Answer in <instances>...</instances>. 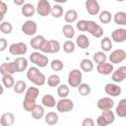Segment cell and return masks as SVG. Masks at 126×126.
I'll use <instances>...</instances> for the list:
<instances>
[{
    "mask_svg": "<svg viewBox=\"0 0 126 126\" xmlns=\"http://www.w3.org/2000/svg\"><path fill=\"white\" fill-rule=\"evenodd\" d=\"M27 78L36 87L43 86L46 81L44 74L41 73L37 67H30L27 71Z\"/></svg>",
    "mask_w": 126,
    "mask_h": 126,
    "instance_id": "1",
    "label": "cell"
},
{
    "mask_svg": "<svg viewBox=\"0 0 126 126\" xmlns=\"http://www.w3.org/2000/svg\"><path fill=\"white\" fill-rule=\"evenodd\" d=\"M30 60L32 63H33L34 65H36L39 68H44L49 63L48 57L43 52H39V51H34V52L31 53Z\"/></svg>",
    "mask_w": 126,
    "mask_h": 126,
    "instance_id": "2",
    "label": "cell"
},
{
    "mask_svg": "<svg viewBox=\"0 0 126 126\" xmlns=\"http://www.w3.org/2000/svg\"><path fill=\"white\" fill-rule=\"evenodd\" d=\"M60 43L58 40H55V39H50V40H47L45 39L40 47V51L43 52V53H58L60 51Z\"/></svg>",
    "mask_w": 126,
    "mask_h": 126,
    "instance_id": "3",
    "label": "cell"
},
{
    "mask_svg": "<svg viewBox=\"0 0 126 126\" xmlns=\"http://www.w3.org/2000/svg\"><path fill=\"white\" fill-rule=\"evenodd\" d=\"M83 74L79 69H73L68 74V85L71 88H78L82 84Z\"/></svg>",
    "mask_w": 126,
    "mask_h": 126,
    "instance_id": "4",
    "label": "cell"
},
{
    "mask_svg": "<svg viewBox=\"0 0 126 126\" xmlns=\"http://www.w3.org/2000/svg\"><path fill=\"white\" fill-rule=\"evenodd\" d=\"M74 108V102L72 99H69L67 97L60 98V100L57 101L56 103V109L60 113H67L73 110Z\"/></svg>",
    "mask_w": 126,
    "mask_h": 126,
    "instance_id": "5",
    "label": "cell"
},
{
    "mask_svg": "<svg viewBox=\"0 0 126 126\" xmlns=\"http://www.w3.org/2000/svg\"><path fill=\"white\" fill-rule=\"evenodd\" d=\"M9 52L15 56L16 55H25L28 52V46L25 42H22V41L15 42L9 46Z\"/></svg>",
    "mask_w": 126,
    "mask_h": 126,
    "instance_id": "6",
    "label": "cell"
},
{
    "mask_svg": "<svg viewBox=\"0 0 126 126\" xmlns=\"http://www.w3.org/2000/svg\"><path fill=\"white\" fill-rule=\"evenodd\" d=\"M52 6L48 0H39L36 5V13L41 17H46L51 14Z\"/></svg>",
    "mask_w": 126,
    "mask_h": 126,
    "instance_id": "7",
    "label": "cell"
},
{
    "mask_svg": "<svg viewBox=\"0 0 126 126\" xmlns=\"http://www.w3.org/2000/svg\"><path fill=\"white\" fill-rule=\"evenodd\" d=\"M22 32L26 35H29V36H32V35H34L37 32V25L34 21H32V20H28L26 21L23 25H22Z\"/></svg>",
    "mask_w": 126,
    "mask_h": 126,
    "instance_id": "8",
    "label": "cell"
},
{
    "mask_svg": "<svg viewBox=\"0 0 126 126\" xmlns=\"http://www.w3.org/2000/svg\"><path fill=\"white\" fill-rule=\"evenodd\" d=\"M87 32H90L93 36L96 37V38H99L102 36L104 31L103 29L98 25L96 24L94 21H88V29H87Z\"/></svg>",
    "mask_w": 126,
    "mask_h": 126,
    "instance_id": "9",
    "label": "cell"
},
{
    "mask_svg": "<svg viewBox=\"0 0 126 126\" xmlns=\"http://www.w3.org/2000/svg\"><path fill=\"white\" fill-rule=\"evenodd\" d=\"M126 59V51L123 49H115L109 55V62L112 64H118Z\"/></svg>",
    "mask_w": 126,
    "mask_h": 126,
    "instance_id": "10",
    "label": "cell"
},
{
    "mask_svg": "<svg viewBox=\"0 0 126 126\" xmlns=\"http://www.w3.org/2000/svg\"><path fill=\"white\" fill-rule=\"evenodd\" d=\"M18 72V67L15 61L13 62H5L2 63L0 66V73L1 75H13Z\"/></svg>",
    "mask_w": 126,
    "mask_h": 126,
    "instance_id": "11",
    "label": "cell"
},
{
    "mask_svg": "<svg viewBox=\"0 0 126 126\" xmlns=\"http://www.w3.org/2000/svg\"><path fill=\"white\" fill-rule=\"evenodd\" d=\"M104 92L108 96L116 97L121 94V88L115 83H108L104 87Z\"/></svg>",
    "mask_w": 126,
    "mask_h": 126,
    "instance_id": "12",
    "label": "cell"
},
{
    "mask_svg": "<svg viewBox=\"0 0 126 126\" xmlns=\"http://www.w3.org/2000/svg\"><path fill=\"white\" fill-rule=\"evenodd\" d=\"M96 106L101 111L106 109H112V107L114 106V100L111 98V96H104L97 100Z\"/></svg>",
    "mask_w": 126,
    "mask_h": 126,
    "instance_id": "13",
    "label": "cell"
},
{
    "mask_svg": "<svg viewBox=\"0 0 126 126\" xmlns=\"http://www.w3.org/2000/svg\"><path fill=\"white\" fill-rule=\"evenodd\" d=\"M87 12L92 15V16H95L97 14H99L100 11V6L99 3L97 2V0H87L85 3Z\"/></svg>",
    "mask_w": 126,
    "mask_h": 126,
    "instance_id": "14",
    "label": "cell"
},
{
    "mask_svg": "<svg viewBox=\"0 0 126 126\" xmlns=\"http://www.w3.org/2000/svg\"><path fill=\"white\" fill-rule=\"evenodd\" d=\"M111 79L114 83H121L126 79V66H121L111 74Z\"/></svg>",
    "mask_w": 126,
    "mask_h": 126,
    "instance_id": "15",
    "label": "cell"
},
{
    "mask_svg": "<svg viewBox=\"0 0 126 126\" xmlns=\"http://www.w3.org/2000/svg\"><path fill=\"white\" fill-rule=\"evenodd\" d=\"M111 39L115 42L121 43L126 40V29H116L111 32Z\"/></svg>",
    "mask_w": 126,
    "mask_h": 126,
    "instance_id": "16",
    "label": "cell"
},
{
    "mask_svg": "<svg viewBox=\"0 0 126 126\" xmlns=\"http://www.w3.org/2000/svg\"><path fill=\"white\" fill-rule=\"evenodd\" d=\"M96 71L98 74L100 75H110L112 74V72L114 71V68H113V64L112 63H107V62H104V63H101V64H97L96 65Z\"/></svg>",
    "mask_w": 126,
    "mask_h": 126,
    "instance_id": "17",
    "label": "cell"
},
{
    "mask_svg": "<svg viewBox=\"0 0 126 126\" xmlns=\"http://www.w3.org/2000/svg\"><path fill=\"white\" fill-rule=\"evenodd\" d=\"M21 12L23 14L24 17H27V18H30V17H32L35 12H36V7H34L32 4L31 3H25L23 6H22V9H21Z\"/></svg>",
    "mask_w": 126,
    "mask_h": 126,
    "instance_id": "18",
    "label": "cell"
},
{
    "mask_svg": "<svg viewBox=\"0 0 126 126\" xmlns=\"http://www.w3.org/2000/svg\"><path fill=\"white\" fill-rule=\"evenodd\" d=\"M15 122V115L12 112H5L1 115L0 123L2 126H11Z\"/></svg>",
    "mask_w": 126,
    "mask_h": 126,
    "instance_id": "19",
    "label": "cell"
},
{
    "mask_svg": "<svg viewBox=\"0 0 126 126\" xmlns=\"http://www.w3.org/2000/svg\"><path fill=\"white\" fill-rule=\"evenodd\" d=\"M76 45L79 48H81V49L88 48L90 46V39H89V37L86 34H84V33L79 34L77 36V38H76Z\"/></svg>",
    "mask_w": 126,
    "mask_h": 126,
    "instance_id": "20",
    "label": "cell"
},
{
    "mask_svg": "<svg viewBox=\"0 0 126 126\" xmlns=\"http://www.w3.org/2000/svg\"><path fill=\"white\" fill-rule=\"evenodd\" d=\"M38 94H39V90L36 87H29L25 92V99L36 100Z\"/></svg>",
    "mask_w": 126,
    "mask_h": 126,
    "instance_id": "21",
    "label": "cell"
},
{
    "mask_svg": "<svg viewBox=\"0 0 126 126\" xmlns=\"http://www.w3.org/2000/svg\"><path fill=\"white\" fill-rule=\"evenodd\" d=\"M78 20V12L74 9H70L65 12L64 14V21L67 24H72L75 23Z\"/></svg>",
    "mask_w": 126,
    "mask_h": 126,
    "instance_id": "22",
    "label": "cell"
},
{
    "mask_svg": "<svg viewBox=\"0 0 126 126\" xmlns=\"http://www.w3.org/2000/svg\"><path fill=\"white\" fill-rule=\"evenodd\" d=\"M41 103H42V105L45 106V107L52 108V107L56 106L57 101L55 100V98H54L53 95H51V94H44V95L41 97Z\"/></svg>",
    "mask_w": 126,
    "mask_h": 126,
    "instance_id": "23",
    "label": "cell"
},
{
    "mask_svg": "<svg viewBox=\"0 0 126 126\" xmlns=\"http://www.w3.org/2000/svg\"><path fill=\"white\" fill-rule=\"evenodd\" d=\"M44 40H45V37L43 35H35L31 39L30 44H31L32 48H33L35 50H39Z\"/></svg>",
    "mask_w": 126,
    "mask_h": 126,
    "instance_id": "24",
    "label": "cell"
},
{
    "mask_svg": "<svg viewBox=\"0 0 126 126\" xmlns=\"http://www.w3.org/2000/svg\"><path fill=\"white\" fill-rule=\"evenodd\" d=\"M115 112L121 118H125L126 117V98H122L118 102V105L116 106Z\"/></svg>",
    "mask_w": 126,
    "mask_h": 126,
    "instance_id": "25",
    "label": "cell"
},
{
    "mask_svg": "<svg viewBox=\"0 0 126 126\" xmlns=\"http://www.w3.org/2000/svg\"><path fill=\"white\" fill-rule=\"evenodd\" d=\"M17 64L18 67V72H24L28 69V60L24 57V56H18L16 57V59L14 60Z\"/></svg>",
    "mask_w": 126,
    "mask_h": 126,
    "instance_id": "26",
    "label": "cell"
},
{
    "mask_svg": "<svg viewBox=\"0 0 126 126\" xmlns=\"http://www.w3.org/2000/svg\"><path fill=\"white\" fill-rule=\"evenodd\" d=\"M44 120H45V122H46L48 125H55V124L58 123L59 117H58V114H57L56 112L49 111V112H47V113L44 115Z\"/></svg>",
    "mask_w": 126,
    "mask_h": 126,
    "instance_id": "27",
    "label": "cell"
},
{
    "mask_svg": "<svg viewBox=\"0 0 126 126\" xmlns=\"http://www.w3.org/2000/svg\"><path fill=\"white\" fill-rule=\"evenodd\" d=\"M113 21L116 25L126 26V12H123V11L116 12L113 16Z\"/></svg>",
    "mask_w": 126,
    "mask_h": 126,
    "instance_id": "28",
    "label": "cell"
},
{
    "mask_svg": "<svg viewBox=\"0 0 126 126\" xmlns=\"http://www.w3.org/2000/svg\"><path fill=\"white\" fill-rule=\"evenodd\" d=\"M80 68L82 71H84L86 73H90L94 69V63L91 59L85 58L80 62Z\"/></svg>",
    "mask_w": 126,
    "mask_h": 126,
    "instance_id": "29",
    "label": "cell"
},
{
    "mask_svg": "<svg viewBox=\"0 0 126 126\" xmlns=\"http://www.w3.org/2000/svg\"><path fill=\"white\" fill-rule=\"evenodd\" d=\"M32 113V116L33 119L35 120H39L41 119L45 114H44V108H43V105H39V104H36L35 107L32 109V111L31 112Z\"/></svg>",
    "mask_w": 126,
    "mask_h": 126,
    "instance_id": "30",
    "label": "cell"
},
{
    "mask_svg": "<svg viewBox=\"0 0 126 126\" xmlns=\"http://www.w3.org/2000/svg\"><path fill=\"white\" fill-rule=\"evenodd\" d=\"M62 32H63V34L66 38L71 39L75 35V29L71 24H66L62 28Z\"/></svg>",
    "mask_w": 126,
    "mask_h": 126,
    "instance_id": "31",
    "label": "cell"
},
{
    "mask_svg": "<svg viewBox=\"0 0 126 126\" xmlns=\"http://www.w3.org/2000/svg\"><path fill=\"white\" fill-rule=\"evenodd\" d=\"M101 116L104 118L105 122L107 125L109 124H112L115 120V114L114 112L111 110V109H106V110H103L102 113H101Z\"/></svg>",
    "mask_w": 126,
    "mask_h": 126,
    "instance_id": "32",
    "label": "cell"
},
{
    "mask_svg": "<svg viewBox=\"0 0 126 126\" xmlns=\"http://www.w3.org/2000/svg\"><path fill=\"white\" fill-rule=\"evenodd\" d=\"M98 20L101 24H108L111 20H112V15L109 11L107 10H103L101 12H99L98 14Z\"/></svg>",
    "mask_w": 126,
    "mask_h": 126,
    "instance_id": "33",
    "label": "cell"
},
{
    "mask_svg": "<svg viewBox=\"0 0 126 126\" xmlns=\"http://www.w3.org/2000/svg\"><path fill=\"white\" fill-rule=\"evenodd\" d=\"M13 90L16 94H24L26 91H27V84L25 81H22V80H19L15 83L14 87H13Z\"/></svg>",
    "mask_w": 126,
    "mask_h": 126,
    "instance_id": "34",
    "label": "cell"
},
{
    "mask_svg": "<svg viewBox=\"0 0 126 126\" xmlns=\"http://www.w3.org/2000/svg\"><path fill=\"white\" fill-rule=\"evenodd\" d=\"M1 81H2L3 86L7 89H11L15 85V80L13 78V75H3Z\"/></svg>",
    "mask_w": 126,
    "mask_h": 126,
    "instance_id": "35",
    "label": "cell"
},
{
    "mask_svg": "<svg viewBox=\"0 0 126 126\" xmlns=\"http://www.w3.org/2000/svg\"><path fill=\"white\" fill-rule=\"evenodd\" d=\"M69 93H70V89L67 85H64V84H60L57 88V94L60 98H63V97H67L69 95Z\"/></svg>",
    "mask_w": 126,
    "mask_h": 126,
    "instance_id": "36",
    "label": "cell"
},
{
    "mask_svg": "<svg viewBox=\"0 0 126 126\" xmlns=\"http://www.w3.org/2000/svg\"><path fill=\"white\" fill-rule=\"evenodd\" d=\"M60 82H61V79L58 75L56 74H52L50 75L48 78H47V85L51 88H55V87H58L60 85Z\"/></svg>",
    "mask_w": 126,
    "mask_h": 126,
    "instance_id": "37",
    "label": "cell"
},
{
    "mask_svg": "<svg viewBox=\"0 0 126 126\" xmlns=\"http://www.w3.org/2000/svg\"><path fill=\"white\" fill-rule=\"evenodd\" d=\"M106 54L102 51H97L93 55V60L94 63H96V65L106 62Z\"/></svg>",
    "mask_w": 126,
    "mask_h": 126,
    "instance_id": "38",
    "label": "cell"
},
{
    "mask_svg": "<svg viewBox=\"0 0 126 126\" xmlns=\"http://www.w3.org/2000/svg\"><path fill=\"white\" fill-rule=\"evenodd\" d=\"M100 46L103 51H105V52L110 51L112 49V40L109 37L105 36L100 40Z\"/></svg>",
    "mask_w": 126,
    "mask_h": 126,
    "instance_id": "39",
    "label": "cell"
},
{
    "mask_svg": "<svg viewBox=\"0 0 126 126\" xmlns=\"http://www.w3.org/2000/svg\"><path fill=\"white\" fill-rule=\"evenodd\" d=\"M0 31L3 34H10L13 31V26L10 22H4L2 21L0 24Z\"/></svg>",
    "mask_w": 126,
    "mask_h": 126,
    "instance_id": "40",
    "label": "cell"
},
{
    "mask_svg": "<svg viewBox=\"0 0 126 126\" xmlns=\"http://www.w3.org/2000/svg\"><path fill=\"white\" fill-rule=\"evenodd\" d=\"M64 14V10L63 8L61 7L60 4H56L54 6H52V9H51V15L53 18H61Z\"/></svg>",
    "mask_w": 126,
    "mask_h": 126,
    "instance_id": "41",
    "label": "cell"
},
{
    "mask_svg": "<svg viewBox=\"0 0 126 126\" xmlns=\"http://www.w3.org/2000/svg\"><path fill=\"white\" fill-rule=\"evenodd\" d=\"M78 91H79V94H80L82 96H88V95L91 94L92 89H91L90 85L82 83V84L78 87Z\"/></svg>",
    "mask_w": 126,
    "mask_h": 126,
    "instance_id": "42",
    "label": "cell"
},
{
    "mask_svg": "<svg viewBox=\"0 0 126 126\" xmlns=\"http://www.w3.org/2000/svg\"><path fill=\"white\" fill-rule=\"evenodd\" d=\"M76 49V43L73 42L72 40H66L64 43H63V50L65 53H72L74 52Z\"/></svg>",
    "mask_w": 126,
    "mask_h": 126,
    "instance_id": "43",
    "label": "cell"
},
{
    "mask_svg": "<svg viewBox=\"0 0 126 126\" xmlns=\"http://www.w3.org/2000/svg\"><path fill=\"white\" fill-rule=\"evenodd\" d=\"M36 105V101L35 100H31V99H25L23 100V107L26 111L28 112H32V109L35 107Z\"/></svg>",
    "mask_w": 126,
    "mask_h": 126,
    "instance_id": "44",
    "label": "cell"
},
{
    "mask_svg": "<svg viewBox=\"0 0 126 126\" xmlns=\"http://www.w3.org/2000/svg\"><path fill=\"white\" fill-rule=\"evenodd\" d=\"M50 67L53 71H56V72H59L61 70H63L64 68V63L60 60V59H53L50 63Z\"/></svg>",
    "mask_w": 126,
    "mask_h": 126,
    "instance_id": "45",
    "label": "cell"
},
{
    "mask_svg": "<svg viewBox=\"0 0 126 126\" xmlns=\"http://www.w3.org/2000/svg\"><path fill=\"white\" fill-rule=\"evenodd\" d=\"M76 27H77V29L80 32H87V29H88V21L87 20H80V21L77 22Z\"/></svg>",
    "mask_w": 126,
    "mask_h": 126,
    "instance_id": "46",
    "label": "cell"
},
{
    "mask_svg": "<svg viewBox=\"0 0 126 126\" xmlns=\"http://www.w3.org/2000/svg\"><path fill=\"white\" fill-rule=\"evenodd\" d=\"M0 10H1V17H0V19L3 20L5 14H6L7 11H8V5L5 3V1H2V2H1V4H0Z\"/></svg>",
    "mask_w": 126,
    "mask_h": 126,
    "instance_id": "47",
    "label": "cell"
},
{
    "mask_svg": "<svg viewBox=\"0 0 126 126\" xmlns=\"http://www.w3.org/2000/svg\"><path fill=\"white\" fill-rule=\"evenodd\" d=\"M94 121L93 118H85L83 121H82V126H94Z\"/></svg>",
    "mask_w": 126,
    "mask_h": 126,
    "instance_id": "48",
    "label": "cell"
},
{
    "mask_svg": "<svg viewBox=\"0 0 126 126\" xmlns=\"http://www.w3.org/2000/svg\"><path fill=\"white\" fill-rule=\"evenodd\" d=\"M8 46V42L7 40L4 38V37H1L0 38V52H3Z\"/></svg>",
    "mask_w": 126,
    "mask_h": 126,
    "instance_id": "49",
    "label": "cell"
},
{
    "mask_svg": "<svg viewBox=\"0 0 126 126\" xmlns=\"http://www.w3.org/2000/svg\"><path fill=\"white\" fill-rule=\"evenodd\" d=\"M96 124H97L98 126H107V124H106L104 118L101 116V114L98 115V117L96 118Z\"/></svg>",
    "mask_w": 126,
    "mask_h": 126,
    "instance_id": "50",
    "label": "cell"
},
{
    "mask_svg": "<svg viewBox=\"0 0 126 126\" xmlns=\"http://www.w3.org/2000/svg\"><path fill=\"white\" fill-rule=\"evenodd\" d=\"M25 1L26 0H13L14 4L17 5V6H23L25 4Z\"/></svg>",
    "mask_w": 126,
    "mask_h": 126,
    "instance_id": "51",
    "label": "cell"
},
{
    "mask_svg": "<svg viewBox=\"0 0 126 126\" xmlns=\"http://www.w3.org/2000/svg\"><path fill=\"white\" fill-rule=\"evenodd\" d=\"M55 3H57V4H64V3H66L68 0H53Z\"/></svg>",
    "mask_w": 126,
    "mask_h": 126,
    "instance_id": "52",
    "label": "cell"
},
{
    "mask_svg": "<svg viewBox=\"0 0 126 126\" xmlns=\"http://www.w3.org/2000/svg\"><path fill=\"white\" fill-rule=\"evenodd\" d=\"M115 1H117V2H123V1H125V0H115Z\"/></svg>",
    "mask_w": 126,
    "mask_h": 126,
    "instance_id": "53",
    "label": "cell"
},
{
    "mask_svg": "<svg viewBox=\"0 0 126 126\" xmlns=\"http://www.w3.org/2000/svg\"><path fill=\"white\" fill-rule=\"evenodd\" d=\"M3 1H8V0H3Z\"/></svg>",
    "mask_w": 126,
    "mask_h": 126,
    "instance_id": "54",
    "label": "cell"
}]
</instances>
